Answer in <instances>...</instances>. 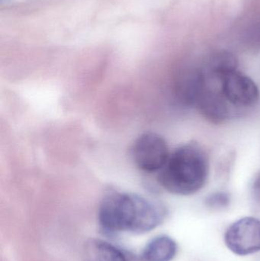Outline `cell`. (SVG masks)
Listing matches in <instances>:
<instances>
[{"label": "cell", "instance_id": "1", "mask_svg": "<svg viewBox=\"0 0 260 261\" xmlns=\"http://www.w3.org/2000/svg\"><path fill=\"white\" fill-rule=\"evenodd\" d=\"M164 216V208L158 202L136 193L110 190L102 198L98 219L102 230L109 234H142L157 228Z\"/></svg>", "mask_w": 260, "mask_h": 261}, {"label": "cell", "instance_id": "2", "mask_svg": "<svg viewBox=\"0 0 260 261\" xmlns=\"http://www.w3.org/2000/svg\"><path fill=\"white\" fill-rule=\"evenodd\" d=\"M209 176L208 155L198 144L189 143L180 146L169 155L157 180L169 193L190 196L205 187Z\"/></svg>", "mask_w": 260, "mask_h": 261}, {"label": "cell", "instance_id": "3", "mask_svg": "<svg viewBox=\"0 0 260 261\" xmlns=\"http://www.w3.org/2000/svg\"><path fill=\"white\" fill-rule=\"evenodd\" d=\"M131 154L136 167L149 173L160 172L170 155L164 138L153 132L143 134L137 138Z\"/></svg>", "mask_w": 260, "mask_h": 261}, {"label": "cell", "instance_id": "4", "mask_svg": "<svg viewBox=\"0 0 260 261\" xmlns=\"http://www.w3.org/2000/svg\"><path fill=\"white\" fill-rule=\"evenodd\" d=\"M229 250L240 256L260 251V220L245 217L232 224L224 234Z\"/></svg>", "mask_w": 260, "mask_h": 261}, {"label": "cell", "instance_id": "5", "mask_svg": "<svg viewBox=\"0 0 260 261\" xmlns=\"http://www.w3.org/2000/svg\"><path fill=\"white\" fill-rule=\"evenodd\" d=\"M221 81V93L227 102L238 107L256 105L259 90L254 81L238 70L224 76Z\"/></svg>", "mask_w": 260, "mask_h": 261}, {"label": "cell", "instance_id": "6", "mask_svg": "<svg viewBox=\"0 0 260 261\" xmlns=\"http://www.w3.org/2000/svg\"><path fill=\"white\" fill-rule=\"evenodd\" d=\"M206 88L204 73L198 69H190L179 76L174 90L177 101L184 107H191L196 105Z\"/></svg>", "mask_w": 260, "mask_h": 261}, {"label": "cell", "instance_id": "7", "mask_svg": "<svg viewBox=\"0 0 260 261\" xmlns=\"http://www.w3.org/2000/svg\"><path fill=\"white\" fill-rule=\"evenodd\" d=\"M196 106L203 117L215 125L224 123L228 119L229 109L222 93L206 87L198 98Z\"/></svg>", "mask_w": 260, "mask_h": 261}, {"label": "cell", "instance_id": "8", "mask_svg": "<svg viewBox=\"0 0 260 261\" xmlns=\"http://www.w3.org/2000/svg\"><path fill=\"white\" fill-rule=\"evenodd\" d=\"M83 261H127V259L114 245L99 239H90L84 245Z\"/></svg>", "mask_w": 260, "mask_h": 261}, {"label": "cell", "instance_id": "9", "mask_svg": "<svg viewBox=\"0 0 260 261\" xmlns=\"http://www.w3.org/2000/svg\"><path fill=\"white\" fill-rule=\"evenodd\" d=\"M177 251V245L167 236L154 238L147 245L142 254L145 261H171Z\"/></svg>", "mask_w": 260, "mask_h": 261}, {"label": "cell", "instance_id": "10", "mask_svg": "<svg viewBox=\"0 0 260 261\" xmlns=\"http://www.w3.org/2000/svg\"><path fill=\"white\" fill-rule=\"evenodd\" d=\"M238 61L234 54L221 50L214 54L209 61L211 73L221 81L224 76L238 70Z\"/></svg>", "mask_w": 260, "mask_h": 261}, {"label": "cell", "instance_id": "11", "mask_svg": "<svg viewBox=\"0 0 260 261\" xmlns=\"http://www.w3.org/2000/svg\"><path fill=\"white\" fill-rule=\"evenodd\" d=\"M230 196L224 192H217L209 195L206 199V204L212 208H222L230 203Z\"/></svg>", "mask_w": 260, "mask_h": 261}, {"label": "cell", "instance_id": "12", "mask_svg": "<svg viewBox=\"0 0 260 261\" xmlns=\"http://www.w3.org/2000/svg\"><path fill=\"white\" fill-rule=\"evenodd\" d=\"M253 192L256 199L260 202V172L253 182Z\"/></svg>", "mask_w": 260, "mask_h": 261}, {"label": "cell", "instance_id": "13", "mask_svg": "<svg viewBox=\"0 0 260 261\" xmlns=\"http://www.w3.org/2000/svg\"><path fill=\"white\" fill-rule=\"evenodd\" d=\"M11 1H12V0H0V3H1L2 4H4V3H6V4H7V3H9V2Z\"/></svg>", "mask_w": 260, "mask_h": 261}]
</instances>
